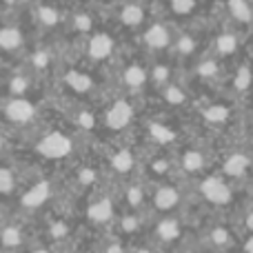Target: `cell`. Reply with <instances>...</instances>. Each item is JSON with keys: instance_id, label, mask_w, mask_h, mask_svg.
Returning a JSON list of instances; mask_svg holds the SVG:
<instances>
[{"instance_id": "obj_19", "label": "cell", "mask_w": 253, "mask_h": 253, "mask_svg": "<svg viewBox=\"0 0 253 253\" xmlns=\"http://www.w3.org/2000/svg\"><path fill=\"white\" fill-rule=\"evenodd\" d=\"M87 53L91 60H107L114 53V38L109 34H93L87 44Z\"/></svg>"}, {"instance_id": "obj_32", "label": "cell", "mask_w": 253, "mask_h": 253, "mask_svg": "<svg viewBox=\"0 0 253 253\" xmlns=\"http://www.w3.org/2000/svg\"><path fill=\"white\" fill-rule=\"evenodd\" d=\"M149 80H151L158 89L167 87V84L171 83V67L169 65H156L151 69V74H149Z\"/></svg>"}, {"instance_id": "obj_41", "label": "cell", "mask_w": 253, "mask_h": 253, "mask_svg": "<svg viewBox=\"0 0 253 253\" xmlns=\"http://www.w3.org/2000/svg\"><path fill=\"white\" fill-rule=\"evenodd\" d=\"M9 151H11V142H9V135L0 129V160L9 158Z\"/></svg>"}, {"instance_id": "obj_44", "label": "cell", "mask_w": 253, "mask_h": 253, "mask_svg": "<svg viewBox=\"0 0 253 253\" xmlns=\"http://www.w3.org/2000/svg\"><path fill=\"white\" fill-rule=\"evenodd\" d=\"M249 151H251V156H253V138H251V142H249Z\"/></svg>"}, {"instance_id": "obj_4", "label": "cell", "mask_w": 253, "mask_h": 253, "mask_svg": "<svg viewBox=\"0 0 253 253\" xmlns=\"http://www.w3.org/2000/svg\"><path fill=\"white\" fill-rule=\"evenodd\" d=\"M142 156L144 153L140 147H135V144H131V142H125V140L123 142L116 140L114 144H109V147L100 153L98 160L102 162V167H105L111 182H123V180L140 175Z\"/></svg>"}, {"instance_id": "obj_24", "label": "cell", "mask_w": 253, "mask_h": 253, "mask_svg": "<svg viewBox=\"0 0 253 253\" xmlns=\"http://www.w3.org/2000/svg\"><path fill=\"white\" fill-rule=\"evenodd\" d=\"M65 84L76 93H89L93 89V78L84 71H78V69H69L65 74Z\"/></svg>"}, {"instance_id": "obj_34", "label": "cell", "mask_w": 253, "mask_h": 253, "mask_svg": "<svg viewBox=\"0 0 253 253\" xmlns=\"http://www.w3.org/2000/svg\"><path fill=\"white\" fill-rule=\"evenodd\" d=\"M129 253H165V251H162L158 245H153L147 236H142L129 245Z\"/></svg>"}, {"instance_id": "obj_43", "label": "cell", "mask_w": 253, "mask_h": 253, "mask_svg": "<svg viewBox=\"0 0 253 253\" xmlns=\"http://www.w3.org/2000/svg\"><path fill=\"white\" fill-rule=\"evenodd\" d=\"M245 253H253V236H247V240H245Z\"/></svg>"}, {"instance_id": "obj_31", "label": "cell", "mask_w": 253, "mask_h": 253, "mask_svg": "<svg viewBox=\"0 0 253 253\" xmlns=\"http://www.w3.org/2000/svg\"><path fill=\"white\" fill-rule=\"evenodd\" d=\"M29 65H31V69H34L36 74H42V71H47L49 65H51V53H49L47 49H38V51L31 53Z\"/></svg>"}, {"instance_id": "obj_30", "label": "cell", "mask_w": 253, "mask_h": 253, "mask_svg": "<svg viewBox=\"0 0 253 253\" xmlns=\"http://www.w3.org/2000/svg\"><path fill=\"white\" fill-rule=\"evenodd\" d=\"M251 84H253L251 69L247 65H242L240 69L236 71V76H233V89H236V91H240V93H245V91H249V89H251Z\"/></svg>"}, {"instance_id": "obj_22", "label": "cell", "mask_w": 253, "mask_h": 253, "mask_svg": "<svg viewBox=\"0 0 253 253\" xmlns=\"http://www.w3.org/2000/svg\"><path fill=\"white\" fill-rule=\"evenodd\" d=\"M144 44H147L151 51H160L167 49L171 44V34L165 25H151L144 31Z\"/></svg>"}, {"instance_id": "obj_27", "label": "cell", "mask_w": 253, "mask_h": 253, "mask_svg": "<svg viewBox=\"0 0 253 253\" xmlns=\"http://www.w3.org/2000/svg\"><path fill=\"white\" fill-rule=\"evenodd\" d=\"M22 47V34L18 27H2L0 29V49L2 51H18Z\"/></svg>"}, {"instance_id": "obj_28", "label": "cell", "mask_w": 253, "mask_h": 253, "mask_svg": "<svg viewBox=\"0 0 253 253\" xmlns=\"http://www.w3.org/2000/svg\"><path fill=\"white\" fill-rule=\"evenodd\" d=\"M142 20H144V11H142V7H140V4L129 2V4H125V7L120 9V22H123V25L138 27Z\"/></svg>"}, {"instance_id": "obj_40", "label": "cell", "mask_w": 253, "mask_h": 253, "mask_svg": "<svg viewBox=\"0 0 253 253\" xmlns=\"http://www.w3.org/2000/svg\"><path fill=\"white\" fill-rule=\"evenodd\" d=\"M193 7H196V0H171V9H173L175 13H180V16L191 13Z\"/></svg>"}, {"instance_id": "obj_26", "label": "cell", "mask_w": 253, "mask_h": 253, "mask_svg": "<svg viewBox=\"0 0 253 253\" xmlns=\"http://www.w3.org/2000/svg\"><path fill=\"white\" fill-rule=\"evenodd\" d=\"M160 93H162V100H165L169 107H175V109H178V107H184L189 102V93L175 83H169L167 87H162Z\"/></svg>"}, {"instance_id": "obj_39", "label": "cell", "mask_w": 253, "mask_h": 253, "mask_svg": "<svg viewBox=\"0 0 253 253\" xmlns=\"http://www.w3.org/2000/svg\"><path fill=\"white\" fill-rule=\"evenodd\" d=\"M74 27L80 31V34H87V31H91L93 27V20L89 13H76L74 16Z\"/></svg>"}, {"instance_id": "obj_33", "label": "cell", "mask_w": 253, "mask_h": 253, "mask_svg": "<svg viewBox=\"0 0 253 253\" xmlns=\"http://www.w3.org/2000/svg\"><path fill=\"white\" fill-rule=\"evenodd\" d=\"M229 11L236 20L240 22H249L251 20V7L247 4V0H229Z\"/></svg>"}, {"instance_id": "obj_13", "label": "cell", "mask_w": 253, "mask_h": 253, "mask_svg": "<svg viewBox=\"0 0 253 253\" xmlns=\"http://www.w3.org/2000/svg\"><path fill=\"white\" fill-rule=\"evenodd\" d=\"M118 189L120 205L125 211H138V213H149V180L142 175L116 182Z\"/></svg>"}, {"instance_id": "obj_37", "label": "cell", "mask_w": 253, "mask_h": 253, "mask_svg": "<svg viewBox=\"0 0 253 253\" xmlns=\"http://www.w3.org/2000/svg\"><path fill=\"white\" fill-rule=\"evenodd\" d=\"M27 253H62V247L49 245V242H44L42 238H36V240L31 242V247L27 249Z\"/></svg>"}, {"instance_id": "obj_23", "label": "cell", "mask_w": 253, "mask_h": 253, "mask_svg": "<svg viewBox=\"0 0 253 253\" xmlns=\"http://www.w3.org/2000/svg\"><path fill=\"white\" fill-rule=\"evenodd\" d=\"M200 118L209 126H222L231 118V109L227 105H207L205 109H200Z\"/></svg>"}, {"instance_id": "obj_12", "label": "cell", "mask_w": 253, "mask_h": 253, "mask_svg": "<svg viewBox=\"0 0 253 253\" xmlns=\"http://www.w3.org/2000/svg\"><path fill=\"white\" fill-rule=\"evenodd\" d=\"M2 118L11 129L22 131V133H31L38 125V107L29 100V98H13L2 105Z\"/></svg>"}, {"instance_id": "obj_5", "label": "cell", "mask_w": 253, "mask_h": 253, "mask_svg": "<svg viewBox=\"0 0 253 253\" xmlns=\"http://www.w3.org/2000/svg\"><path fill=\"white\" fill-rule=\"evenodd\" d=\"M62 173H65V180H60L62 189H67V193L74 198H87L89 193L98 191L107 182H111L100 160H83L80 158Z\"/></svg>"}, {"instance_id": "obj_20", "label": "cell", "mask_w": 253, "mask_h": 253, "mask_svg": "<svg viewBox=\"0 0 253 253\" xmlns=\"http://www.w3.org/2000/svg\"><path fill=\"white\" fill-rule=\"evenodd\" d=\"M147 83H149V74H147V69H144L142 65H135V62H133V65L125 67V71H123V84H125L126 91L138 93V91H142Z\"/></svg>"}, {"instance_id": "obj_10", "label": "cell", "mask_w": 253, "mask_h": 253, "mask_svg": "<svg viewBox=\"0 0 253 253\" xmlns=\"http://www.w3.org/2000/svg\"><path fill=\"white\" fill-rule=\"evenodd\" d=\"M175 165H178V175L184 180H200L207 175L211 165L209 151L200 144H178L175 149Z\"/></svg>"}, {"instance_id": "obj_35", "label": "cell", "mask_w": 253, "mask_h": 253, "mask_svg": "<svg viewBox=\"0 0 253 253\" xmlns=\"http://www.w3.org/2000/svg\"><path fill=\"white\" fill-rule=\"evenodd\" d=\"M196 74L200 76V78H205V80H211V78H215V76L220 74V65L213 60V58H209V60H202L200 65H198Z\"/></svg>"}, {"instance_id": "obj_14", "label": "cell", "mask_w": 253, "mask_h": 253, "mask_svg": "<svg viewBox=\"0 0 253 253\" xmlns=\"http://www.w3.org/2000/svg\"><path fill=\"white\" fill-rule=\"evenodd\" d=\"M135 123V109L126 98H118L105 109V114L100 116V129L109 131L114 135L126 133Z\"/></svg>"}, {"instance_id": "obj_21", "label": "cell", "mask_w": 253, "mask_h": 253, "mask_svg": "<svg viewBox=\"0 0 253 253\" xmlns=\"http://www.w3.org/2000/svg\"><path fill=\"white\" fill-rule=\"evenodd\" d=\"M129 245L125 238L116 236L114 231H107V233H100L96 238V249L98 253H129Z\"/></svg>"}, {"instance_id": "obj_36", "label": "cell", "mask_w": 253, "mask_h": 253, "mask_svg": "<svg viewBox=\"0 0 253 253\" xmlns=\"http://www.w3.org/2000/svg\"><path fill=\"white\" fill-rule=\"evenodd\" d=\"M175 51H178L180 56H191V53L196 51V40H193L189 34H182L178 40H175Z\"/></svg>"}, {"instance_id": "obj_25", "label": "cell", "mask_w": 253, "mask_h": 253, "mask_svg": "<svg viewBox=\"0 0 253 253\" xmlns=\"http://www.w3.org/2000/svg\"><path fill=\"white\" fill-rule=\"evenodd\" d=\"M31 89H34V80L29 74H13L7 83V91L13 98H27Z\"/></svg>"}, {"instance_id": "obj_6", "label": "cell", "mask_w": 253, "mask_h": 253, "mask_svg": "<svg viewBox=\"0 0 253 253\" xmlns=\"http://www.w3.org/2000/svg\"><path fill=\"white\" fill-rule=\"evenodd\" d=\"M34 220L13 211L0 209V253H27L31 242L38 238V229L31 227Z\"/></svg>"}, {"instance_id": "obj_9", "label": "cell", "mask_w": 253, "mask_h": 253, "mask_svg": "<svg viewBox=\"0 0 253 253\" xmlns=\"http://www.w3.org/2000/svg\"><path fill=\"white\" fill-rule=\"evenodd\" d=\"M196 191H198V198L205 205L215 207V209L229 207L233 202V196H236L233 182H229L220 173H207L200 180H196Z\"/></svg>"}, {"instance_id": "obj_11", "label": "cell", "mask_w": 253, "mask_h": 253, "mask_svg": "<svg viewBox=\"0 0 253 253\" xmlns=\"http://www.w3.org/2000/svg\"><path fill=\"white\" fill-rule=\"evenodd\" d=\"M142 156V169L140 175L149 182H160V180L178 178V165H175V153L167 149H153Z\"/></svg>"}, {"instance_id": "obj_42", "label": "cell", "mask_w": 253, "mask_h": 253, "mask_svg": "<svg viewBox=\"0 0 253 253\" xmlns=\"http://www.w3.org/2000/svg\"><path fill=\"white\" fill-rule=\"evenodd\" d=\"M242 227L247 229V236H253V205L242 215Z\"/></svg>"}, {"instance_id": "obj_29", "label": "cell", "mask_w": 253, "mask_h": 253, "mask_svg": "<svg viewBox=\"0 0 253 253\" xmlns=\"http://www.w3.org/2000/svg\"><path fill=\"white\" fill-rule=\"evenodd\" d=\"M215 51H218V56H233V53L238 51L236 34H229V31L220 34L218 38H215Z\"/></svg>"}, {"instance_id": "obj_16", "label": "cell", "mask_w": 253, "mask_h": 253, "mask_svg": "<svg viewBox=\"0 0 253 253\" xmlns=\"http://www.w3.org/2000/svg\"><path fill=\"white\" fill-rule=\"evenodd\" d=\"M144 131H147L149 144H151L153 149H167V151H175V149H178L180 135L171 125L162 123V120H149Z\"/></svg>"}, {"instance_id": "obj_1", "label": "cell", "mask_w": 253, "mask_h": 253, "mask_svg": "<svg viewBox=\"0 0 253 253\" xmlns=\"http://www.w3.org/2000/svg\"><path fill=\"white\" fill-rule=\"evenodd\" d=\"M31 153L36 156V167L51 165L56 169L65 171L74 162L80 160V142L76 133L65 129H49L38 133L29 144Z\"/></svg>"}, {"instance_id": "obj_18", "label": "cell", "mask_w": 253, "mask_h": 253, "mask_svg": "<svg viewBox=\"0 0 253 253\" xmlns=\"http://www.w3.org/2000/svg\"><path fill=\"white\" fill-rule=\"evenodd\" d=\"M71 125L76 126L78 133L91 135L100 129V116L93 114V111L87 109V107H80V109H76L74 114H71Z\"/></svg>"}, {"instance_id": "obj_3", "label": "cell", "mask_w": 253, "mask_h": 253, "mask_svg": "<svg viewBox=\"0 0 253 253\" xmlns=\"http://www.w3.org/2000/svg\"><path fill=\"white\" fill-rule=\"evenodd\" d=\"M189 205V191L184 178L160 180V182H149V218L158 215H175L184 213Z\"/></svg>"}, {"instance_id": "obj_7", "label": "cell", "mask_w": 253, "mask_h": 253, "mask_svg": "<svg viewBox=\"0 0 253 253\" xmlns=\"http://www.w3.org/2000/svg\"><path fill=\"white\" fill-rule=\"evenodd\" d=\"M147 238L158 245L162 251L180 247L187 238V224H184V213L175 215H158L149 220Z\"/></svg>"}, {"instance_id": "obj_46", "label": "cell", "mask_w": 253, "mask_h": 253, "mask_svg": "<svg viewBox=\"0 0 253 253\" xmlns=\"http://www.w3.org/2000/svg\"><path fill=\"white\" fill-rule=\"evenodd\" d=\"M0 209H2V207H0Z\"/></svg>"}, {"instance_id": "obj_2", "label": "cell", "mask_w": 253, "mask_h": 253, "mask_svg": "<svg viewBox=\"0 0 253 253\" xmlns=\"http://www.w3.org/2000/svg\"><path fill=\"white\" fill-rule=\"evenodd\" d=\"M123 205L118 198V189L116 182H107L105 187H100L98 191L89 193L87 198H83V207H80V218L91 231L107 233L114 229L116 220H118Z\"/></svg>"}, {"instance_id": "obj_38", "label": "cell", "mask_w": 253, "mask_h": 253, "mask_svg": "<svg viewBox=\"0 0 253 253\" xmlns=\"http://www.w3.org/2000/svg\"><path fill=\"white\" fill-rule=\"evenodd\" d=\"M38 18H40V22L42 25H47V27H53V25H58V20H60V16H58V11L53 7H38Z\"/></svg>"}, {"instance_id": "obj_45", "label": "cell", "mask_w": 253, "mask_h": 253, "mask_svg": "<svg viewBox=\"0 0 253 253\" xmlns=\"http://www.w3.org/2000/svg\"><path fill=\"white\" fill-rule=\"evenodd\" d=\"M2 2H9V4H13V2H18V0H2Z\"/></svg>"}, {"instance_id": "obj_15", "label": "cell", "mask_w": 253, "mask_h": 253, "mask_svg": "<svg viewBox=\"0 0 253 253\" xmlns=\"http://www.w3.org/2000/svg\"><path fill=\"white\" fill-rule=\"evenodd\" d=\"M253 167V156L251 151H242V149H236V151H229L227 156L222 158V162H220V175H224V178L229 180V182H240V180H245L247 175H249Z\"/></svg>"}, {"instance_id": "obj_8", "label": "cell", "mask_w": 253, "mask_h": 253, "mask_svg": "<svg viewBox=\"0 0 253 253\" xmlns=\"http://www.w3.org/2000/svg\"><path fill=\"white\" fill-rule=\"evenodd\" d=\"M29 165L13 160L11 156L0 160V205L9 200H16L20 196V191L25 189V184L29 182L31 175H36L40 169H27Z\"/></svg>"}, {"instance_id": "obj_17", "label": "cell", "mask_w": 253, "mask_h": 253, "mask_svg": "<svg viewBox=\"0 0 253 253\" xmlns=\"http://www.w3.org/2000/svg\"><path fill=\"white\" fill-rule=\"evenodd\" d=\"M202 242L207 245V249L215 251V253H222L227 249H231L236 245V236L233 231L222 222H213L211 227H207V231L202 233Z\"/></svg>"}]
</instances>
